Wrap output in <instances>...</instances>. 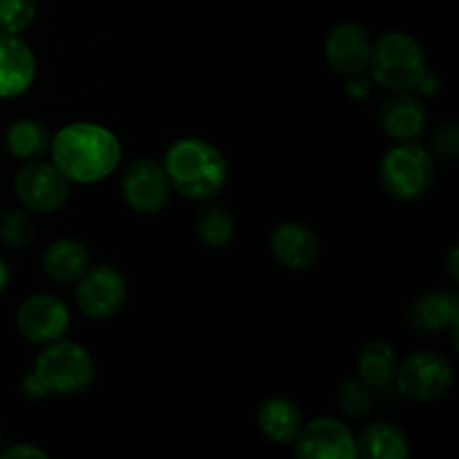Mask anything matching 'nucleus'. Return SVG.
<instances>
[{
	"mask_svg": "<svg viewBox=\"0 0 459 459\" xmlns=\"http://www.w3.org/2000/svg\"><path fill=\"white\" fill-rule=\"evenodd\" d=\"M52 164L67 182L92 184L115 173L121 143L110 130L97 124H70L52 137Z\"/></svg>",
	"mask_w": 459,
	"mask_h": 459,
	"instance_id": "1",
	"label": "nucleus"
},
{
	"mask_svg": "<svg viewBox=\"0 0 459 459\" xmlns=\"http://www.w3.org/2000/svg\"><path fill=\"white\" fill-rule=\"evenodd\" d=\"M164 170L170 186L188 200H211L222 191L229 178L222 152L195 137L179 139L166 151Z\"/></svg>",
	"mask_w": 459,
	"mask_h": 459,
	"instance_id": "2",
	"label": "nucleus"
},
{
	"mask_svg": "<svg viewBox=\"0 0 459 459\" xmlns=\"http://www.w3.org/2000/svg\"><path fill=\"white\" fill-rule=\"evenodd\" d=\"M370 74L375 83L393 92H412L426 74V58L420 43L402 31L381 36L370 49Z\"/></svg>",
	"mask_w": 459,
	"mask_h": 459,
	"instance_id": "3",
	"label": "nucleus"
},
{
	"mask_svg": "<svg viewBox=\"0 0 459 459\" xmlns=\"http://www.w3.org/2000/svg\"><path fill=\"white\" fill-rule=\"evenodd\" d=\"M381 184L394 200L412 202L429 193L435 179V161L424 146L402 142L381 160Z\"/></svg>",
	"mask_w": 459,
	"mask_h": 459,
	"instance_id": "4",
	"label": "nucleus"
},
{
	"mask_svg": "<svg viewBox=\"0 0 459 459\" xmlns=\"http://www.w3.org/2000/svg\"><path fill=\"white\" fill-rule=\"evenodd\" d=\"M36 375L49 393L79 394L90 388L94 379V361L88 350L72 341H54L36 359Z\"/></svg>",
	"mask_w": 459,
	"mask_h": 459,
	"instance_id": "5",
	"label": "nucleus"
},
{
	"mask_svg": "<svg viewBox=\"0 0 459 459\" xmlns=\"http://www.w3.org/2000/svg\"><path fill=\"white\" fill-rule=\"evenodd\" d=\"M399 393L417 402H437L451 393L455 372L451 361L437 352L411 354L394 377Z\"/></svg>",
	"mask_w": 459,
	"mask_h": 459,
	"instance_id": "6",
	"label": "nucleus"
},
{
	"mask_svg": "<svg viewBox=\"0 0 459 459\" xmlns=\"http://www.w3.org/2000/svg\"><path fill=\"white\" fill-rule=\"evenodd\" d=\"M76 285V305L85 316L94 321L110 318L124 307L126 303V281L121 272L115 267H94L90 272H83Z\"/></svg>",
	"mask_w": 459,
	"mask_h": 459,
	"instance_id": "7",
	"label": "nucleus"
},
{
	"mask_svg": "<svg viewBox=\"0 0 459 459\" xmlns=\"http://www.w3.org/2000/svg\"><path fill=\"white\" fill-rule=\"evenodd\" d=\"M13 188L22 206L40 211V213H52L61 209L70 195V184L65 175L54 164H45V161H34L18 170Z\"/></svg>",
	"mask_w": 459,
	"mask_h": 459,
	"instance_id": "8",
	"label": "nucleus"
},
{
	"mask_svg": "<svg viewBox=\"0 0 459 459\" xmlns=\"http://www.w3.org/2000/svg\"><path fill=\"white\" fill-rule=\"evenodd\" d=\"M121 193L126 204L137 213H160L170 197V182L164 166L152 160L133 161L121 178Z\"/></svg>",
	"mask_w": 459,
	"mask_h": 459,
	"instance_id": "9",
	"label": "nucleus"
},
{
	"mask_svg": "<svg viewBox=\"0 0 459 459\" xmlns=\"http://www.w3.org/2000/svg\"><path fill=\"white\" fill-rule=\"evenodd\" d=\"M16 325L22 339L48 345L63 339L70 327V309L61 299L49 294H36L18 307Z\"/></svg>",
	"mask_w": 459,
	"mask_h": 459,
	"instance_id": "10",
	"label": "nucleus"
},
{
	"mask_svg": "<svg viewBox=\"0 0 459 459\" xmlns=\"http://www.w3.org/2000/svg\"><path fill=\"white\" fill-rule=\"evenodd\" d=\"M296 455L303 459H354L357 439L343 421L321 417L300 426L296 435Z\"/></svg>",
	"mask_w": 459,
	"mask_h": 459,
	"instance_id": "11",
	"label": "nucleus"
},
{
	"mask_svg": "<svg viewBox=\"0 0 459 459\" xmlns=\"http://www.w3.org/2000/svg\"><path fill=\"white\" fill-rule=\"evenodd\" d=\"M372 40L357 22H341L327 34L325 58L336 74H359L370 61Z\"/></svg>",
	"mask_w": 459,
	"mask_h": 459,
	"instance_id": "12",
	"label": "nucleus"
},
{
	"mask_svg": "<svg viewBox=\"0 0 459 459\" xmlns=\"http://www.w3.org/2000/svg\"><path fill=\"white\" fill-rule=\"evenodd\" d=\"M36 61L30 45L18 34L0 31V99H12L30 90Z\"/></svg>",
	"mask_w": 459,
	"mask_h": 459,
	"instance_id": "13",
	"label": "nucleus"
},
{
	"mask_svg": "<svg viewBox=\"0 0 459 459\" xmlns=\"http://www.w3.org/2000/svg\"><path fill=\"white\" fill-rule=\"evenodd\" d=\"M269 245H272V251L278 263L290 269H296V272L312 267L318 258V249H321L316 233L300 222L278 224L273 229Z\"/></svg>",
	"mask_w": 459,
	"mask_h": 459,
	"instance_id": "14",
	"label": "nucleus"
},
{
	"mask_svg": "<svg viewBox=\"0 0 459 459\" xmlns=\"http://www.w3.org/2000/svg\"><path fill=\"white\" fill-rule=\"evenodd\" d=\"M379 124L397 142H415L426 126V110L411 92H394L379 108Z\"/></svg>",
	"mask_w": 459,
	"mask_h": 459,
	"instance_id": "15",
	"label": "nucleus"
},
{
	"mask_svg": "<svg viewBox=\"0 0 459 459\" xmlns=\"http://www.w3.org/2000/svg\"><path fill=\"white\" fill-rule=\"evenodd\" d=\"M459 316V299L455 291L439 290L415 299L408 309V323L420 334H437L446 330L448 323Z\"/></svg>",
	"mask_w": 459,
	"mask_h": 459,
	"instance_id": "16",
	"label": "nucleus"
},
{
	"mask_svg": "<svg viewBox=\"0 0 459 459\" xmlns=\"http://www.w3.org/2000/svg\"><path fill=\"white\" fill-rule=\"evenodd\" d=\"M303 426L299 406L285 397H273L260 403L258 408V429L276 444L294 442Z\"/></svg>",
	"mask_w": 459,
	"mask_h": 459,
	"instance_id": "17",
	"label": "nucleus"
},
{
	"mask_svg": "<svg viewBox=\"0 0 459 459\" xmlns=\"http://www.w3.org/2000/svg\"><path fill=\"white\" fill-rule=\"evenodd\" d=\"M411 455L408 437L399 426L377 421L368 426L357 439V457L370 459H403Z\"/></svg>",
	"mask_w": 459,
	"mask_h": 459,
	"instance_id": "18",
	"label": "nucleus"
},
{
	"mask_svg": "<svg viewBox=\"0 0 459 459\" xmlns=\"http://www.w3.org/2000/svg\"><path fill=\"white\" fill-rule=\"evenodd\" d=\"M88 249L79 240L61 238L52 242L43 254V272L56 282L76 281L88 269Z\"/></svg>",
	"mask_w": 459,
	"mask_h": 459,
	"instance_id": "19",
	"label": "nucleus"
},
{
	"mask_svg": "<svg viewBox=\"0 0 459 459\" xmlns=\"http://www.w3.org/2000/svg\"><path fill=\"white\" fill-rule=\"evenodd\" d=\"M397 354L384 341H372L361 348L357 357V370L361 379L366 381L370 388L388 390L394 384L397 377Z\"/></svg>",
	"mask_w": 459,
	"mask_h": 459,
	"instance_id": "20",
	"label": "nucleus"
},
{
	"mask_svg": "<svg viewBox=\"0 0 459 459\" xmlns=\"http://www.w3.org/2000/svg\"><path fill=\"white\" fill-rule=\"evenodd\" d=\"M52 143L48 126L36 119H18L4 133V146L16 160H39Z\"/></svg>",
	"mask_w": 459,
	"mask_h": 459,
	"instance_id": "21",
	"label": "nucleus"
},
{
	"mask_svg": "<svg viewBox=\"0 0 459 459\" xmlns=\"http://www.w3.org/2000/svg\"><path fill=\"white\" fill-rule=\"evenodd\" d=\"M195 231L200 240L211 249H222L233 240V218L222 209V206H206L197 213Z\"/></svg>",
	"mask_w": 459,
	"mask_h": 459,
	"instance_id": "22",
	"label": "nucleus"
},
{
	"mask_svg": "<svg viewBox=\"0 0 459 459\" xmlns=\"http://www.w3.org/2000/svg\"><path fill=\"white\" fill-rule=\"evenodd\" d=\"M36 18V0H0V31L22 34Z\"/></svg>",
	"mask_w": 459,
	"mask_h": 459,
	"instance_id": "23",
	"label": "nucleus"
},
{
	"mask_svg": "<svg viewBox=\"0 0 459 459\" xmlns=\"http://www.w3.org/2000/svg\"><path fill=\"white\" fill-rule=\"evenodd\" d=\"M339 408L350 417H363L370 412L372 408V394L370 385L363 379H350L341 385L339 394H336Z\"/></svg>",
	"mask_w": 459,
	"mask_h": 459,
	"instance_id": "24",
	"label": "nucleus"
},
{
	"mask_svg": "<svg viewBox=\"0 0 459 459\" xmlns=\"http://www.w3.org/2000/svg\"><path fill=\"white\" fill-rule=\"evenodd\" d=\"M0 238L12 249H22L34 240V224L22 211H7L0 215Z\"/></svg>",
	"mask_w": 459,
	"mask_h": 459,
	"instance_id": "25",
	"label": "nucleus"
},
{
	"mask_svg": "<svg viewBox=\"0 0 459 459\" xmlns=\"http://www.w3.org/2000/svg\"><path fill=\"white\" fill-rule=\"evenodd\" d=\"M433 151L439 160H455L459 155V126L448 121L433 134Z\"/></svg>",
	"mask_w": 459,
	"mask_h": 459,
	"instance_id": "26",
	"label": "nucleus"
},
{
	"mask_svg": "<svg viewBox=\"0 0 459 459\" xmlns=\"http://www.w3.org/2000/svg\"><path fill=\"white\" fill-rule=\"evenodd\" d=\"M345 92H348L354 101H366L372 92L370 79L361 76V72H359V74H350L348 83H345Z\"/></svg>",
	"mask_w": 459,
	"mask_h": 459,
	"instance_id": "27",
	"label": "nucleus"
},
{
	"mask_svg": "<svg viewBox=\"0 0 459 459\" xmlns=\"http://www.w3.org/2000/svg\"><path fill=\"white\" fill-rule=\"evenodd\" d=\"M21 388H22V394H25V397H30V399H43L45 394H49V388L43 384V381H40V377L36 375V372H31V375H25Z\"/></svg>",
	"mask_w": 459,
	"mask_h": 459,
	"instance_id": "28",
	"label": "nucleus"
},
{
	"mask_svg": "<svg viewBox=\"0 0 459 459\" xmlns=\"http://www.w3.org/2000/svg\"><path fill=\"white\" fill-rule=\"evenodd\" d=\"M0 457H3V459H21V457H25V459H30V457L45 459L48 455H45L40 448L30 446V444H16V446H12V448H7V451L0 453Z\"/></svg>",
	"mask_w": 459,
	"mask_h": 459,
	"instance_id": "29",
	"label": "nucleus"
},
{
	"mask_svg": "<svg viewBox=\"0 0 459 459\" xmlns=\"http://www.w3.org/2000/svg\"><path fill=\"white\" fill-rule=\"evenodd\" d=\"M448 269H451V278H453V281H457V278H459V272H457V247H453L451 255H448Z\"/></svg>",
	"mask_w": 459,
	"mask_h": 459,
	"instance_id": "30",
	"label": "nucleus"
},
{
	"mask_svg": "<svg viewBox=\"0 0 459 459\" xmlns=\"http://www.w3.org/2000/svg\"><path fill=\"white\" fill-rule=\"evenodd\" d=\"M7 282H9V267H7V263L0 258V291L7 287Z\"/></svg>",
	"mask_w": 459,
	"mask_h": 459,
	"instance_id": "31",
	"label": "nucleus"
},
{
	"mask_svg": "<svg viewBox=\"0 0 459 459\" xmlns=\"http://www.w3.org/2000/svg\"><path fill=\"white\" fill-rule=\"evenodd\" d=\"M0 446H3V435H0Z\"/></svg>",
	"mask_w": 459,
	"mask_h": 459,
	"instance_id": "32",
	"label": "nucleus"
}]
</instances>
